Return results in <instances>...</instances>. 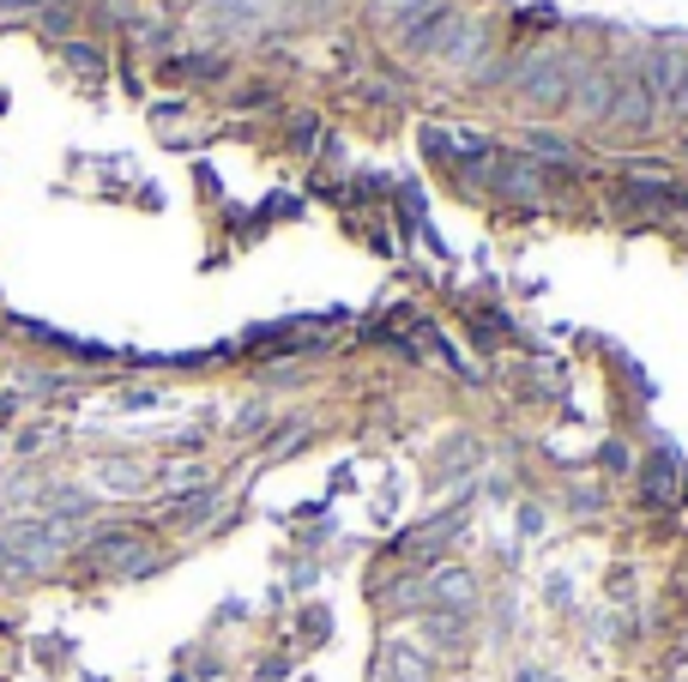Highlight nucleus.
<instances>
[{"mask_svg": "<svg viewBox=\"0 0 688 682\" xmlns=\"http://www.w3.org/2000/svg\"><path fill=\"white\" fill-rule=\"evenodd\" d=\"M520 92L532 97V103H544V109L568 103L574 97V61H562V54H532L526 73H520Z\"/></svg>", "mask_w": 688, "mask_h": 682, "instance_id": "nucleus-2", "label": "nucleus"}, {"mask_svg": "<svg viewBox=\"0 0 688 682\" xmlns=\"http://www.w3.org/2000/svg\"><path fill=\"white\" fill-rule=\"evenodd\" d=\"M611 97H616V85L598 73V66H574V97L568 103H580L586 115H611Z\"/></svg>", "mask_w": 688, "mask_h": 682, "instance_id": "nucleus-4", "label": "nucleus"}, {"mask_svg": "<svg viewBox=\"0 0 688 682\" xmlns=\"http://www.w3.org/2000/svg\"><path fill=\"white\" fill-rule=\"evenodd\" d=\"M381 682H435V677H429V658L417 653V646L393 641L387 653H381Z\"/></svg>", "mask_w": 688, "mask_h": 682, "instance_id": "nucleus-5", "label": "nucleus"}, {"mask_svg": "<svg viewBox=\"0 0 688 682\" xmlns=\"http://www.w3.org/2000/svg\"><path fill=\"white\" fill-rule=\"evenodd\" d=\"M495 182H502L514 199H538V170H532V163H520V158H502Z\"/></svg>", "mask_w": 688, "mask_h": 682, "instance_id": "nucleus-6", "label": "nucleus"}, {"mask_svg": "<svg viewBox=\"0 0 688 682\" xmlns=\"http://www.w3.org/2000/svg\"><path fill=\"white\" fill-rule=\"evenodd\" d=\"M640 80L659 97V109H676V115H683V97H688V54L683 49H652L647 61H640Z\"/></svg>", "mask_w": 688, "mask_h": 682, "instance_id": "nucleus-1", "label": "nucleus"}, {"mask_svg": "<svg viewBox=\"0 0 688 682\" xmlns=\"http://www.w3.org/2000/svg\"><path fill=\"white\" fill-rule=\"evenodd\" d=\"M611 115L623 121V127H647V121L659 115V97L647 92V80H640V66H635V73H623V80H616Z\"/></svg>", "mask_w": 688, "mask_h": 682, "instance_id": "nucleus-3", "label": "nucleus"}, {"mask_svg": "<svg viewBox=\"0 0 688 682\" xmlns=\"http://www.w3.org/2000/svg\"><path fill=\"white\" fill-rule=\"evenodd\" d=\"M435 598H442V604H459V610H471V574H459V568H442V574H435Z\"/></svg>", "mask_w": 688, "mask_h": 682, "instance_id": "nucleus-8", "label": "nucleus"}, {"mask_svg": "<svg viewBox=\"0 0 688 682\" xmlns=\"http://www.w3.org/2000/svg\"><path fill=\"white\" fill-rule=\"evenodd\" d=\"M647 496H652V508H664V501L676 496V460H671V453H659V460H652V472H647Z\"/></svg>", "mask_w": 688, "mask_h": 682, "instance_id": "nucleus-7", "label": "nucleus"}]
</instances>
